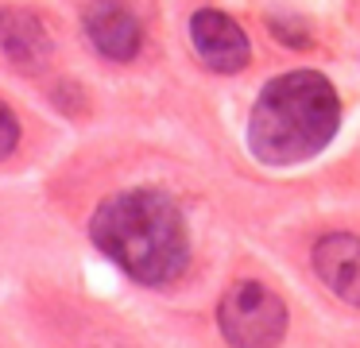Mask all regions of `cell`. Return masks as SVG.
Instances as JSON below:
<instances>
[{
	"mask_svg": "<svg viewBox=\"0 0 360 348\" xmlns=\"http://www.w3.org/2000/svg\"><path fill=\"white\" fill-rule=\"evenodd\" d=\"M20 143V120L4 101H0V159H8Z\"/></svg>",
	"mask_w": 360,
	"mask_h": 348,
	"instance_id": "ba28073f",
	"label": "cell"
},
{
	"mask_svg": "<svg viewBox=\"0 0 360 348\" xmlns=\"http://www.w3.org/2000/svg\"><path fill=\"white\" fill-rule=\"evenodd\" d=\"M82 23H86V35L97 46V54H105L109 62H132L143 46V27L124 4H112V0L89 4Z\"/></svg>",
	"mask_w": 360,
	"mask_h": 348,
	"instance_id": "8992f818",
	"label": "cell"
},
{
	"mask_svg": "<svg viewBox=\"0 0 360 348\" xmlns=\"http://www.w3.org/2000/svg\"><path fill=\"white\" fill-rule=\"evenodd\" d=\"M314 271L345 306L360 309V236L352 232L321 236L314 244Z\"/></svg>",
	"mask_w": 360,
	"mask_h": 348,
	"instance_id": "52a82bcc",
	"label": "cell"
},
{
	"mask_svg": "<svg viewBox=\"0 0 360 348\" xmlns=\"http://www.w3.org/2000/svg\"><path fill=\"white\" fill-rule=\"evenodd\" d=\"M190 43H194V54L213 70V74H236V70H244L252 58L244 27L233 15L217 12V8H198V12L190 15Z\"/></svg>",
	"mask_w": 360,
	"mask_h": 348,
	"instance_id": "277c9868",
	"label": "cell"
},
{
	"mask_svg": "<svg viewBox=\"0 0 360 348\" xmlns=\"http://www.w3.org/2000/svg\"><path fill=\"white\" fill-rule=\"evenodd\" d=\"M89 240L140 286H171L190 267V232L179 201L163 190L136 186L97 205Z\"/></svg>",
	"mask_w": 360,
	"mask_h": 348,
	"instance_id": "6da1fadb",
	"label": "cell"
},
{
	"mask_svg": "<svg viewBox=\"0 0 360 348\" xmlns=\"http://www.w3.org/2000/svg\"><path fill=\"white\" fill-rule=\"evenodd\" d=\"M341 128L337 89L314 70H290L259 89L248 116V151L267 167H298Z\"/></svg>",
	"mask_w": 360,
	"mask_h": 348,
	"instance_id": "7a4b0ae2",
	"label": "cell"
},
{
	"mask_svg": "<svg viewBox=\"0 0 360 348\" xmlns=\"http://www.w3.org/2000/svg\"><path fill=\"white\" fill-rule=\"evenodd\" d=\"M0 58L16 74H39L55 58L47 23L27 8H0Z\"/></svg>",
	"mask_w": 360,
	"mask_h": 348,
	"instance_id": "5b68a950",
	"label": "cell"
},
{
	"mask_svg": "<svg viewBox=\"0 0 360 348\" xmlns=\"http://www.w3.org/2000/svg\"><path fill=\"white\" fill-rule=\"evenodd\" d=\"M217 325L233 348H279L287 337V302L267 283L240 278L221 294Z\"/></svg>",
	"mask_w": 360,
	"mask_h": 348,
	"instance_id": "3957f363",
	"label": "cell"
}]
</instances>
